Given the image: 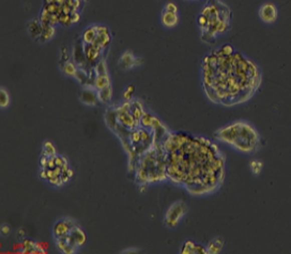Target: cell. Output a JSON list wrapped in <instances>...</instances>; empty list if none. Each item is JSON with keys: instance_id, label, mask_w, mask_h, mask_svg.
<instances>
[{"instance_id": "484cf974", "label": "cell", "mask_w": 291, "mask_h": 254, "mask_svg": "<svg viewBox=\"0 0 291 254\" xmlns=\"http://www.w3.org/2000/svg\"><path fill=\"white\" fill-rule=\"evenodd\" d=\"M164 11H167V12H173V13H178V7L177 5H175L174 3H167L165 6H164Z\"/></svg>"}, {"instance_id": "d4e9b609", "label": "cell", "mask_w": 291, "mask_h": 254, "mask_svg": "<svg viewBox=\"0 0 291 254\" xmlns=\"http://www.w3.org/2000/svg\"><path fill=\"white\" fill-rule=\"evenodd\" d=\"M134 90H135V88H134V86H133V85L127 86V87H126V89H125L124 92H123V98H124L126 101L132 100Z\"/></svg>"}, {"instance_id": "5bb4252c", "label": "cell", "mask_w": 291, "mask_h": 254, "mask_svg": "<svg viewBox=\"0 0 291 254\" xmlns=\"http://www.w3.org/2000/svg\"><path fill=\"white\" fill-rule=\"evenodd\" d=\"M224 245H225V241L223 238L221 237L213 238V239L210 240L209 243L206 245L207 252L208 254H217L224 249Z\"/></svg>"}, {"instance_id": "9a60e30c", "label": "cell", "mask_w": 291, "mask_h": 254, "mask_svg": "<svg viewBox=\"0 0 291 254\" xmlns=\"http://www.w3.org/2000/svg\"><path fill=\"white\" fill-rule=\"evenodd\" d=\"M130 110H131V113L136 120L140 123V119L143 116V114L145 113L143 110V107H142V104L140 103V101L130 100Z\"/></svg>"}, {"instance_id": "ba28073f", "label": "cell", "mask_w": 291, "mask_h": 254, "mask_svg": "<svg viewBox=\"0 0 291 254\" xmlns=\"http://www.w3.org/2000/svg\"><path fill=\"white\" fill-rule=\"evenodd\" d=\"M258 15L264 24H273L278 18L277 8L272 3H265L259 8Z\"/></svg>"}, {"instance_id": "6da1fadb", "label": "cell", "mask_w": 291, "mask_h": 254, "mask_svg": "<svg viewBox=\"0 0 291 254\" xmlns=\"http://www.w3.org/2000/svg\"><path fill=\"white\" fill-rule=\"evenodd\" d=\"M168 180L194 196L216 192L225 179V155L205 137L169 132L164 141Z\"/></svg>"}, {"instance_id": "5b68a950", "label": "cell", "mask_w": 291, "mask_h": 254, "mask_svg": "<svg viewBox=\"0 0 291 254\" xmlns=\"http://www.w3.org/2000/svg\"><path fill=\"white\" fill-rule=\"evenodd\" d=\"M216 141L236 149L237 152L249 155L260 147V136L255 126L244 120H238L214 132Z\"/></svg>"}, {"instance_id": "603a6c76", "label": "cell", "mask_w": 291, "mask_h": 254, "mask_svg": "<svg viewBox=\"0 0 291 254\" xmlns=\"http://www.w3.org/2000/svg\"><path fill=\"white\" fill-rule=\"evenodd\" d=\"M43 155L48 156V157H53L57 155V152H56V148L53 145V143L51 142H45L43 145Z\"/></svg>"}, {"instance_id": "ac0fdd59", "label": "cell", "mask_w": 291, "mask_h": 254, "mask_svg": "<svg viewBox=\"0 0 291 254\" xmlns=\"http://www.w3.org/2000/svg\"><path fill=\"white\" fill-rule=\"evenodd\" d=\"M56 245H57V248L62 252V253H66V254H73L75 253L76 251L73 249L72 245L64 239L63 237L61 238H56Z\"/></svg>"}, {"instance_id": "7c38bea8", "label": "cell", "mask_w": 291, "mask_h": 254, "mask_svg": "<svg viewBox=\"0 0 291 254\" xmlns=\"http://www.w3.org/2000/svg\"><path fill=\"white\" fill-rule=\"evenodd\" d=\"M161 22L162 24H163L164 27L174 28L178 25V24H179V15H178V13L167 12L163 10L161 15Z\"/></svg>"}, {"instance_id": "4fadbf2b", "label": "cell", "mask_w": 291, "mask_h": 254, "mask_svg": "<svg viewBox=\"0 0 291 254\" xmlns=\"http://www.w3.org/2000/svg\"><path fill=\"white\" fill-rule=\"evenodd\" d=\"M80 100L87 105H95L96 102L99 101L98 91L90 88L84 89L80 93Z\"/></svg>"}, {"instance_id": "d6986e66", "label": "cell", "mask_w": 291, "mask_h": 254, "mask_svg": "<svg viewBox=\"0 0 291 254\" xmlns=\"http://www.w3.org/2000/svg\"><path fill=\"white\" fill-rule=\"evenodd\" d=\"M96 37V28L95 26H91L87 28L83 34V40L86 44H91L94 42Z\"/></svg>"}, {"instance_id": "cb8c5ba5", "label": "cell", "mask_w": 291, "mask_h": 254, "mask_svg": "<svg viewBox=\"0 0 291 254\" xmlns=\"http://www.w3.org/2000/svg\"><path fill=\"white\" fill-rule=\"evenodd\" d=\"M262 168H263V164L259 160H252L249 163V169L252 170V172L256 174V175L260 174V172L262 171Z\"/></svg>"}, {"instance_id": "277c9868", "label": "cell", "mask_w": 291, "mask_h": 254, "mask_svg": "<svg viewBox=\"0 0 291 254\" xmlns=\"http://www.w3.org/2000/svg\"><path fill=\"white\" fill-rule=\"evenodd\" d=\"M230 20L231 11L227 5L222 0H209L197 18L203 41L212 44L218 36L227 33Z\"/></svg>"}, {"instance_id": "8fae6325", "label": "cell", "mask_w": 291, "mask_h": 254, "mask_svg": "<svg viewBox=\"0 0 291 254\" xmlns=\"http://www.w3.org/2000/svg\"><path fill=\"white\" fill-rule=\"evenodd\" d=\"M139 65V61L138 58H136L134 56V54L132 52H125L122 56L120 58L119 61V66L122 68L123 70H128V69H132L136 66Z\"/></svg>"}, {"instance_id": "7402d4cb", "label": "cell", "mask_w": 291, "mask_h": 254, "mask_svg": "<svg viewBox=\"0 0 291 254\" xmlns=\"http://www.w3.org/2000/svg\"><path fill=\"white\" fill-rule=\"evenodd\" d=\"M62 71H63V73L66 74V75H71V76H75L76 72H77V69L75 68V66L73 65L72 62L68 61L64 63V65L62 66Z\"/></svg>"}, {"instance_id": "ffe728a7", "label": "cell", "mask_w": 291, "mask_h": 254, "mask_svg": "<svg viewBox=\"0 0 291 254\" xmlns=\"http://www.w3.org/2000/svg\"><path fill=\"white\" fill-rule=\"evenodd\" d=\"M98 91V98L99 101L103 102V103H109L111 98H112V90H111V87H106V88H103L100 90H96Z\"/></svg>"}, {"instance_id": "3957f363", "label": "cell", "mask_w": 291, "mask_h": 254, "mask_svg": "<svg viewBox=\"0 0 291 254\" xmlns=\"http://www.w3.org/2000/svg\"><path fill=\"white\" fill-rule=\"evenodd\" d=\"M164 124L155 130V142L137 158L135 163L136 181L140 185L147 186L150 184L168 181L166 172V152L164 141L169 134Z\"/></svg>"}, {"instance_id": "52a82bcc", "label": "cell", "mask_w": 291, "mask_h": 254, "mask_svg": "<svg viewBox=\"0 0 291 254\" xmlns=\"http://www.w3.org/2000/svg\"><path fill=\"white\" fill-rule=\"evenodd\" d=\"M63 238L72 245L73 249H74L75 251L84 247V244L86 243V240H87L86 234L78 225L72 227L69 234L63 236Z\"/></svg>"}, {"instance_id": "e0dca14e", "label": "cell", "mask_w": 291, "mask_h": 254, "mask_svg": "<svg viewBox=\"0 0 291 254\" xmlns=\"http://www.w3.org/2000/svg\"><path fill=\"white\" fill-rule=\"evenodd\" d=\"M102 50L103 49H101V47L96 46L92 43L87 44V47H85V53H86V56L89 59V61H94L95 59H98Z\"/></svg>"}, {"instance_id": "8992f818", "label": "cell", "mask_w": 291, "mask_h": 254, "mask_svg": "<svg viewBox=\"0 0 291 254\" xmlns=\"http://www.w3.org/2000/svg\"><path fill=\"white\" fill-rule=\"evenodd\" d=\"M188 212V205L183 201L175 202L169 206L167 209L165 217H164V223L167 227L174 228L179 225L180 221L183 219V217L187 215Z\"/></svg>"}, {"instance_id": "30bf717a", "label": "cell", "mask_w": 291, "mask_h": 254, "mask_svg": "<svg viewBox=\"0 0 291 254\" xmlns=\"http://www.w3.org/2000/svg\"><path fill=\"white\" fill-rule=\"evenodd\" d=\"M180 253L182 254H208L207 247L193 240H185L182 244Z\"/></svg>"}, {"instance_id": "44dd1931", "label": "cell", "mask_w": 291, "mask_h": 254, "mask_svg": "<svg viewBox=\"0 0 291 254\" xmlns=\"http://www.w3.org/2000/svg\"><path fill=\"white\" fill-rule=\"evenodd\" d=\"M10 94L9 92H8V90L6 88H3L0 89V106H2V108H7L8 106L10 105Z\"/></svg>"}, {"instance_id": "9c48e42d", "label": "cell", "mask_w": 291, "mask_h": 254, "mask_svg": "<svg viewBox=\"0 0 291 254\" xmlns=\"http://www.w3.org/2000/svg\"><path fill=\"white\" fill-rule=\"evenodd\" d=\"M76 222L72 219H63L56 222L53 227V234L55 238H61L69 234L72 227L76 226Z\"/></svg>"}, {"instance_id": "4316f807", "label": "cell", "mask_w": 291, "mask_h": 254, "mask_svg": "<svg viewBox=\"0 0 291 254\" xmlns=\"http://www.w3.org/2000/svg\"><path fill=\"white\" fill-rule=\"evenodd\" d=\"M11 233V227L10 226H8L7 224H4L3 226H2V234L4 235V236H8Z\"/></svg>"}, {"instance_id": "7a4b0ae2", "label": "cell", "mask_w": 291, "mask_h": 254, "mask_svg": "<svg viewBox=\"0 0 291 254\" xmlns=\"http://www.w3.org/2000/svg\"><path fill=\"white\" fill-rule=\"evenodd\" d=\"M200 76L207 98L224 106L243 104L255 96L262 83L259 67L230 44L206 55Z\"/></svg>"}, {"instance_id": "2e32d148", "label": "cell", "mask_w": 291, "mask_h": 254, "mask_svg": "<svg viewBox=\"0 0 291 254\" xmlns=\"http://www.w3.org/2000/svg\"><path fill=\"white\" fill-rule=\"evenodd\" d=\"M110 86V78L108 73L105 74H96V77L94 79V89L100 90L106 87Z\"/></svg>"}]
</instances>
